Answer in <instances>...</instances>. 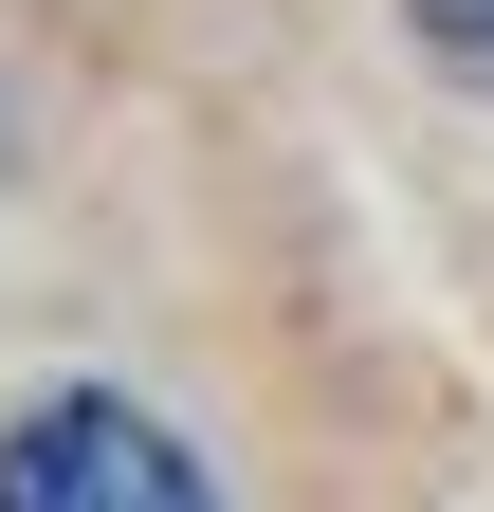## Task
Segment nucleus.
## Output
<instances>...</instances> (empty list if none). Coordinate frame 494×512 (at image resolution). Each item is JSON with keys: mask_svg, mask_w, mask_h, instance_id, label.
<instances>
[{"mask_svg": "<svg viewBox=\"0 0 494 512\" xmlns=\"http://www.w3.org/2000/svg\"><path fill=\"white\" fill-rule=\"evenodd\" d=\"M0 512H220V476L183 458L147 403H110V384H55V403L0 439Z\"/></svg>", "mask_w": 494, "mask_h": 512, "instance_id": "obj_1", "label": "nucleus"}, {"mask_svg": "<svg viewBox=\"0 0 494 512\" xmlns=\"http://www.w3.org/2000/svg\"><path fill=\"white\" fill-rule=\"evenodd\" d=\"M403 19L440 37V74H476V92H494V0H403Z\"/></svg>", "mask_w": 494, "mask_h": 512, "instance_id": "obj_2", "label": "nucleus"}]
</instances>
